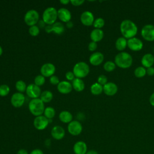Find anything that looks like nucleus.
I'll return each mask as SVG.
<instances>
[{"label": "nucleus", "mask_w": 154, "mask_h": 154, "mask_svg": "<svg viewBox=\"0 0 154 154\" xmlns=\"http://www.w3.org/2000/svg\"><path fill=\"white\" fill-rule=\"evenodd\" d=\"M72 114L67 111H63L59 114V119L64 123H69L72 121Z\"/></svg>", "instance_id": "393cba45"}, {"label": "nucleus", "mask_w": 154, "mask_h": 154, "mask_svg": "<svg viewBox=\"0 0 154 154\" xmlns=\"http://www.w3.org/2000/svg\"><path fill=\"white\" fill-rule=\"evenodd\" d=\"M146 74L149 76H153L154 75V67H150L146 69Z\"/></svg>", "instance_id": "79ce46f5"}, {"label": "nucleus", "mask_w": 154, "mask_h": 154, "mask_svg": "<svg viewBox=\"0 0 154 154\" xmlns=\"http://www.w3.org/2000/svg\"><path fill=\"white\" fill-rule=\"evenodd\" d=\"M128 47L132 51H139L143 49V43L140 38L135 37L128 40Z\"/></svg>", "instance_id": "9d476101"}, {"label": "nucleus", "mask_w": 154, "mask_h": 154, "mask_svg": "<svg viewBox=\"0 0 154 154\" xmlns=\"http://www.w3.org/2000/svg\"><path fill=\"white\" fill-rule=\"evenodd\" d=\"M153 51H154V49H153Z\"/></svg>", "instance_id": "603ef678"}, {"label": "nucleus", "mask_w": 154, "mask_h": 154, "mask_svg": "<svg viewBox=\"0 0 154 154\" xmlns=\"http://www.w3.org/2000/svg\"><path fill=\"white\" fill-rule=\"evenodd\" d=\"M81 22L85 26H91L93 24L94 18L93 13L89 11H85L83 12L81 15Z\"/></svg>", "instance_id": "4468645a"}, {"label": "nucleus", "mask_w": 154, "mask_h": 154, "mask_svg": "<svg viewBox=\"0 0 154 154\" xmlns=\"http://www.w3.org/2000/svg\"><path fill=\"white\" fill-rule=\"evenodd\" d=\"M66 26H67V28H72V27H73V22H72L69 21V22H67Z\"/></svg>", "instance_id": "09e8293b"}, {"label": "nucleus", "mask_w": 154, "mask_h": 154, "mask_svg": "<svg viewBox=\"0 0 154 154\" xmlns=\"http://www.w3.org/2000/svg\"><path fill=\"white\" fill-rule=\"evenodd\" d=\"M72 87L76 91H82L85 87L84 82L81 79L76 78L72 81Z\"/></svg>", "instance_id": "a878e982"}, {"label": "nucleus", "mask_w": 154, "mask_h": 154, "mask_svg": "<svg viewBox=\"0 0 154 154\" xmlns=\"http://www.w3.org/2000/svg\"><path fill=\"white\" fill-rule=\"evenodd\" d=\"M149 102L152 106H154V92L150 95L149 97Z\"/></svg>", "instance_id": "c03bdc74"}, {"label": "nucleus", "mask_w": 154, "mask_h": 154, "mask_svg": "<svg viewBox=\"0 0 154 154\" xmlns=\"http://www.w3.org/2000/svg\"><path fill=\"white\" fill-rule=\"evenodd\" d=\"M51 134L53 138L57 140H60L64 137L65 131L60 126H55L52 128Z\"/></svg>", "instance_id": "f3484780"}, {"label": "nucleus", "mask_w": 154, "mask_h": 154, "mask_svg": "<svg viewBox=\"0 0 154 154\" xmlns=\"http://www.w3.org/2000/svg\"><path fill=\"white\" fill-rule=\"evenodd\" d=\"M116 65L114 62L112 61H107L103 64V69L106 72H111L116 69Z\"/></svg>", "instance_id": "c756f323"}, {"label": "nucleus", "mask_w": 154, "mask_h": 154, "mask_svg": "<svg viewBox=\"0 0 154 154\" xmlns=\"http://www.w3.org/2000/svg\"><path fill=\"white\" fill-rule=\"evenodd\" d=\"M26 93L28 96L32 99H37L41 95L40 88L34 84H29L27 86Z\"/></svg>", "instance_id": "f8f14e48"}, {"label": "nucleus", "mask_w": 154, "mask_h": 154, "mask_svg": "<svg viewBox=\"0 0 154 154\" xmlns=\"http://www.w3.org/2000/svg\"><path fill=\"white\" fill-rule=\"evenodd\" d=\"M17 154H29L28 151L26 150V149H19L17 152Z\"/></svg>", "instance_id": "a18cd8bd"}, {"label": "nucleus", "mask_w": 154, "mask_h": 154, "mask_svg": "<svg viewBox=\"0 0 154 154\" xmlns=\"http://www.w3.org/2000/svg\"><path fill=\"white\" fill-rule=\"evenodd\" d=\"M53 98L52 93L49 90H45L41 93L40 99L43 102V103L50 102Z\"/></svg>", "instance_id": "cd10ccee"}, {"label": "nucleus", "mask_w": 154, "mask_h": 154, "mask_svg": "<svg viewBox=\"0 0 154 154\" xmlns=\"http://www.w3.org/2000/svg\"><path fill=\"white\" fill-rule=\"evenodd\" d=\"M45 31L48 33L54 32V33L58 35L63 34L65 30L64 26L63 25V23L58 22H56L51 25H47L45 26Z\"/></svg>", "instance_id": "9b49d317"}, {"label": "nucleus", "mask_w": 154, "mask_h": 154, "mask_svg": "<svg viewBox=\"0 0 154 154\" xmlns=\"http://www.w3.org/2000/svg\"><path fill=\"white\" fill-rule=\"evenodd\" d=\"M60 3L66 5V4H67L70 2V1L69 0H60Z\"/></svg>", "instance_id": "8fccbe9b"}, {"label": "nucleus", "mask_w": 154, "mask_h": 154, "mask_svg": "<svg viewBox=\"0 0 154 154\" xmlns=\"http://www.w3.org/2000/svg\"><path fill=\"white\" fill-rule=\"evenodd\" d=\"M40 32V29L38 26L36 25H34L32 26H30L29 29V33L32 36H37L38 35Z\"/></svg>", "instance_id": "c9c22d12"}, {"label": "nucleus", "mask_w": 154, "mask_h": 154, "mask_svg": "<svg viewBox=\"0 0 154 154\" xmlns=\"http://www.w3.org/2000/svg\"><path fill=\"white\" fill-rule=\"evenodd\" d=\"M49 81L53 85H57L60 83V81H59L58 78L57 76H54V75H52L50 77Z\"/></svg>", "instance_id": "4c0bfd02"}, {"label": "nucleus", "mask_w": 154, "mask_h": 154, "mask_svg": "<svg viewBox=\"0 0 154 154\" xmlns=\"http://www.w3.org/2000/svg\"><path fill=\"white\" fill-rule=\"evenodd\" d=\"M117 85L112 82H108L103 86V91L107 96H114L117 93Z\"/></svg>", "instance_id": "dca6fc26"}, {"label": "nucleus", "mask_w": 154, "mask_h": 154, "mask_svg": "<svg viewBox=\"0 0 154 154\" xmlns=\"http://www.w3.org/2000/svg\"><path fill=\"white\" fill-rule=\"evenodd\" d=\"M34 126L37 130H43L47 128L49 124V120L45 116L35 117L34 120Z\"/></svg>", "instance_id": "1a4fd4ad"}, {"label": "nucleus", "mask_w": 154, "mask_h": 154, "mask_svg": "<svg viewBox=\"0 0 154 154\" xmlns=\"http://www.w3.org/2000/svg\"><path fill=\"white\" fill-rule=\"evenodd\" d=\"M70 2L75 6H79L84 2V0H71Z\"/></svg>", "instance_id": "a19ab883"}, {"label": "nucleus", "mask_w": 154, "mask_h": 154, "mask_svg": "<svg viewBox=\"0 0 154 154\" xmlns=\"http://www.w3.org/2000/svg\"><path fill=\"white\" fill-rule=\"evenodd\" d=\"M55 115V110L54 108L48 106L45 109L44 116L48 119H52Z\"/></svg>", "instance_id": "7c9ffc66"}, {"label": "nucleus", "mask_w": 154, "mask_h": 154, "mask_svg": "<svg viewBox=\"0 0 154 154\" xmlns=\"http://www.w3.org/2000/svg\"><path fill=\"white\" fill-rule=\"evenodd\" d=\"M105 25V20L102 17H98L96 19H94V21L93 22V26L96 29H100L102 28Z\"/></svg>", "instance_id": "473e14b6"}, {"label": "nucleus", "mask_w": 154, "mask_h": 154, "mask_svg": "<svg viewBox=\"0 0 154 154\" xmlns=\"http://www.w3.org/2000/svg\"><path fill=\"white\" fill-rule=\"evenodd\" d=\"M67 130L70 134L73 136L79 135L82 131L81 123L77 120H72L68 124Z\"/></svg>", "instance_id": "6e6552de"}, {"label": "nucleus", "mask_w": 154, "mask_h": 154, "mask_svg": "<svg viewBox=\"0 0 154 154\" xmlns=\"http://www.w3.org/2000/svg\"><path fill=\"white\" fill-rule=\"evenodd\" d=\"M28 108L30 112L35 117L42 116L45 109L43 102L39 98L32 99L29 103Z\"/></svg>", "instance_id": "7ed1b4c3"}, {"label": "nucleus", "mask_w": 154, "mask_h": 154, "mask_svg": "<svg viewBox=\"0 0 154 154\" xmlns=\"http://www.w3.org/2000/svg\"><path fill=\"white\" fill-rule=\"evenodd\" d=\"M29 154H44V153L41 149H35L32 150Z\"/></svg>", "instance_id": "37998d69"}, {"label": "nucleus", "mask_w": 154, "mask_h": 154, "mask_svg": "<svg viewBox=\"0 0 154 154\" xmlns=\"http://www.w3.org/2000/svg\"><path fill=\"white\" fill-rule=\"evenodd\" d=\"M141 62L142 66L145 68L152 67L154 64V56L152 54H146L143 56Z\"/></svg>", "instance_id": "4be33fe9"}, {"label": "nucleus", "mask_w": 154, "mask_h": 154, "mask_svg": "<svg viewBox=\"0 0 154 154\" xmlns=\"http://www.w3.org/2000/svg\"><path fill=\"white\" fill-rule=\"evenodd\" d=\"M91 93L94 95H99L103 92V86L98 82L94 83L90 87Z\"/></svg>", "instance_id": "bb28decb"}, {"label": "nucleus", "mask_w": 154, "mask_h": 154, "mask_svg": "<svg viewBox=\"0 0 154 154\" xmlns=\"http://www.w3.org/2000/svg\"><path fill=\"white\" fill-rule=\"evenodd\" d=\"M25 97L22 93H15L11 97V103L15 108L21 107L25 102Z\"/></svg>", "instance_id": "ddd939ff"}, {"label": "nucleus", "mask_w": 154, "mask_h": 154, "mask_svg": "<svg viewBox=\"0 0 154 154\" xmlns=\"http://www.w3.org/2000/svg\"><path fill=\"white\" fill-rule=\"evenodd\" d=\"M134 75L138 78H143L146 75V69L143 66H138L135 69Z\"/></svg>", "instance_id": "c85d7f7f"}, {"label": "nucleus", "mask_w": 154, "mask_h": 154, "mask_svg": "<svg viewBox=\"0 0 154 154\" xmlns=\"http://www.w3.org/2000/svg\"><path fill=\"white\" fill-rule=\"evenodd\" d=\"M103 37V31L101 29H94L90 33V38L92 42H98L102 40Z\"/></svg>", "instance_id": "5701e85b"}, {"label": "nucleus", "mask_w": 154, "mask_h": 154, "mask_svg": "<svg viewBox=\"0 0 154 154\" xmlns=\"http://www.w3.org/2000/svg\"><path fill=\"white\" fill-rule=\"evenodd\" d=\"M55 72V67L52 63L44 64L41 69L40 72L44 77H51Z\"/></svg>", "instance_id": "2eb2a0df"}, {"label": "nucleus", "mask_w": 154, "mask_h": 154, "mask_svg": "<svg viewBox=\"0 0 154 154\" xmlns=\"http://www.w3.org/2000/svg\"><path fill=\"white\" fill-rule=\"evenodd\" d=\"M141 34L145 40L148 42L154 41V25L152 24L144 25L141 30Z\"/></svg>", "instance_id": "0eeeda50"}, {"label": "nucleus", "mask_w": 154, "mask_h": 154, "mask_svg": "<svg viewBox=\"0 0 154 154\" xmlns=\"http://www.w3.org/2000/svg\"><path fill=\"white\" fill-rule=\"evenodd\" d=\"M104 60V56L102 53L100 52H96L93 53L90 58L89 61L91 64L93 66H99L100 65Z\"/></svg>", "instance_id": "6ab92c4d"}, {"label": "nucleus", "mask_w": 154, "mask_h": 154, "mask_svg": "<svg viewBox=\"0 0 154 154\" xmlns=\"http://www.w3.org/2000/svg\"><path fill=\"white\" fill-rule=\"evenodd\" d=\"M97 43L96 42H91L89 44H88V49L90 51H94L96 49H97Z\"/></svg>", "instance_id": "58836bf2"}, {"label": "nucleus", "mask_w": 154, "mask_h": 154, "mask_svg": "<svg viewBox=\"0 0 154 154\" xmlns=\"http://www.w3.org/2000/svg\"><path fill=\"white\" fill-rule=\"evenodd\" d=\"M97 82L103 86L108 82L107 77L104 75H100L97 78Z\"/></svg>", "instance_id": "e433bc0d"}, {"label": "nucleus", "mask_w": 154, "mask_h": 154, "mask_svg": "<svg viewBox=\"0 0 154 154\" xmlns=\"http://www.w3.org/2000/svg\"><path fill=\"white\" fill-rule=\"evenodd\" d=\"M90 72L88 65L83 61L77 63L73 67V73L78 78H83L88 75Z\"/></svg>", "instance_id": "20e7f679"}, {"label": "nucleus", "mask_w": 154, "mask_h": 154, "mask_svg": "<svg viewBox=\"0 0 154 154\" xmlns=\"http://www.w3.org/2000/svg\"><path fill=\"white\" fill-rule=\"evenodd\" d=\"M57 17V11L54 7L47 8L43 13V20L48 25H51L56 22Z\"/></svg>", "instance_id": "39448f33"}, {"label": "nucleus", "mask_w": 154, "mask_h": 154, "mask_svg": "<svg viewBox=\"0 0 154 154\" xmlns=\"http://www.w3.org/2000/svg\"><path fill=\"white\" fill-rule=\"evenodd\" d=\"M10 92V88L6 84H2L0 85V96H5Z\"/></svg>", "instance_id": "72a5a7b5"}, {"label": "nucleus", "mask_w": 154, "mask_h": 154, "mask_svg": "<svg viewBox=\"0 0 154 154\" xmlns=\"http://www.w3.org/2000/svg\"><path fill=\"white\" fill-rule=\"evenodd\" d=\"M39 19V14L38 12L35 10H28L25 16L24 20L26 24L29 26L35 25Z\"/></svg>", "instance_id": "423d86ee"}, {"label": "nucleus", "mask_w": 154, "mask_h": 154, "mask_svg": "<svg viewBox=\"0 0 154 154\" xmlns=\"http://www.w3.org/2000/svg\"><path fill=\"white\" fill-rule=\"evenodd\" d=\"M73 150L75 154H85L87 150V146L83 141L76 142L73 147Z\"/></svg>", "instance_id": "a211bd4d"}, {"label": "nucleus", "mask_w": 154, "mask_h": 154, "mask_svg": "<svg viewBox=\"0 0 154 154\" xmlns=\"http://www.w3.org/2000/svg\"><path fill=\"white\" fill-rule=\"evenodd\" d=\"M85 154H98V153L94 150H88Z\"/></svg>", "instance_id": "49530a36"}, {"label": "nucleus", "mask_w": 154, "mask_h": 154, "mask_svg": "<svg viewBox=\"0 0 154 154\" xmlns=\"http://www.w3.org/2000/svg\"><path fill=\"white\" fill-rule=\"evenodd\" d=\"M57 90L62 94H67L72 91V85L68 81H63L58 84Z\"/></svg>", "instance_id": "412c9836"}, {"label": "nucleus", "mask_w": 154, "mask_h": 154, "mask_svg": "<svg viewBox=\"0 0 154 154\" xmlns=\"http://www.w3.org/2000/svg\"><path fill=\"white\" fill-rule=\"evenodd\" d=\"M132 57L130 54L126 52H121L117 54L114 58L116 66L121 69H128L132 66Z\"/></svg>", "instance_id": "f03ea898"}, {"label": "nucleus", "mask_w": 154, "mask_h": 154, "mask_svg": "<svg viewBox=\"0 0 154 154\" xmlns=\"http://www.w3.org/2000/svg\"><path fill=\"white\" fill-rule=\"evenodd\" d=\"M58 18L64 22H68L70 21L72 16L71 13L69 10L65 8H61L57 11Z\"/></svg>", "instance_id": "aec40b11"}, {"label": "nucleus", "mask_w": 154, "mask_h": 154, "mask_svg": "<svg viewBox=\"0 0 154 154\" xmlns=\"http://www.w3.org/2000/svg\"><path fill=\"white\" fill-rule=\"evenodd\" d=\"M45 82V77H44L42 75H37L34 79V84L37 86H41L44 84Z\"/></svg>", "instance_id": "f704fd0d"}, {"label": "nucleus", "mask_w": 154, "mask_h": 154, "mask_svg": "<svg viewBox=\"0 0 154 154\" xmlns=\"http://www.w3.org/2000/svg\"><path fill=\"white\" fill-rule=\"evenodd\" d=\"M115 46L118 51H123L128 46V40L123 37H119L116 41Z\"/></svg>", "instance_id": "b1692460"}, {"label": "nucleus", "mask_w": 154, "mask_h": 154, "mask_svg": "<svg viewBox=\"0 0 154 154\" xmlns=\"http://www.w3.org/2000/svg\"><path fill=\"white\" fill-rule=\"evenodd\" d=\"M120 31L123 37L129 39L135 37L137 35L138 28L133 21L129 19H125L120 23Z\"/></svg>", "instance_id": "f257e3e1"}, {"label": "nucleus", "mask_w": 154, "mask_h": 154, "mask_svg": "<svg viewBox=\"0 0 154 154\" xmlns=\"http://www.w3.org/2000/svg\"><path fill=\"white\" fill-rule=\"evenodd\" d=\"M65 75L66 79L69 81H73L75 79V75L73 72H67Z\"/></svg>", "instance_id": "ea45409f"}, {"label": "nucleus", "mask_w": 154, "mask_h": 154, "mask_svg": "<svg viewBox=\"0 0 154 154\" xmlns=\"http://www.w3.org/2000/svg\"><path fill=\"white\" fill-rule=\"evenodd\" d=\"M15 86H16V88L18 91H19V93H23L24 91H26L27 87L25 82H23V81L22 80L17 81L16 83Z\"/></svg>", "instance_id": "2f4dec72"}, {"label": "nucleus", "mask_w": 154, "mask_h": 154, "mask_svg": "<svg viewBox=\"0 0 154 154\" xmlns=\"http://www.w3.org/2000/svg\"><path fill=\"white\" fill-rule=\"evenodd\" d=\"M45 25V23L44 22V21L42 20H39L38 21V26L41 28H43L44 27Z\"/></svg>", "instance_id": "de8ad7c7"}, {"label": "nucleus", "mask_w": 154, "mask_h": 154, "mask_svg": "<svg viewBox=\"0 0 154 154\" xmlns=\"http://www.w3.org/2000/svg\"><path fill=\"white\" fill-rule=\"evenodd\" d=\"M2 52H3V51H2V47L0 46V56L2 54Z\"/></svg>", "instance_id": "3c124183"}]
</instances>
